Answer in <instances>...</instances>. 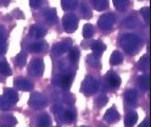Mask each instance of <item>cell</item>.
Masks as SVG:
<instances>
[{
    "label": "cell",
    "mask_w": 151,
    "mask_h": 127,
    "mask_svg": "<svg viewBox=\"0 0 151 127\" xmlns=\"http://www.w3.org/2000/svg\"><path fill=\"white\" fill-rule=\"evenodd\" d=\"M119 44L123 48V50L129 54V55H134L141 45V41L140 38L135 34H132V33H126L119 38Z\"/></svg>",
    "instance_id": "obj_1"
},
{
    "label": "cell",
    "mask_w": 151,
    "mask_h": 127,
    "mask_svg": "<svg viewBox=\"0 0 151 127\" xmlns=\"http://www.w3.org/2000/svg\"><path fill=\"white\" fill-rule=\"evenodd\" d=\"M98 88H99L98 81L91 76H88L82 83V92L86 95H90L93 93H95L98 91Z\"/></svg>",
    "instance_id": "obj_2"
},
{
    "label": "cell",
    "mask_w": 151,
    "mask_h": 127,
    "mask_svg": "<svg viewBox=\"0 0 151 127\" xmlns=\"http://www.w3.org/2000/svg\"><path fill=\"white\" fill-rule=\"evenodd\" d=\"M71 48H72V41L68 38H66V39H63V41L56 43L51 48V53L56 56H59V55H62L65 53H68V50Z\"/></svg>",
    "instance_id": "obj_3"
},
{
    "label": "cell",
    "mask_w": 151,
    "mask_h": 127,
    "mask_svg": "<svg viewBox=\"0 0 151 127\" xmlns=\"http://www.w3.org/2000/svg\"><path fill=\"white\" fill-rule=\"evenodd\" d=\"M28 104H29L31 107H33V109H35V110L44 109V107L46 106V98L40 93H33L29 97Z\"/></svg>",
    "instance_id": "obj_4"
},
{
    "label": "cell",
    "mask_w": 151,
    "mask_h": 127,
    "mask_svg": "<svg viewBox=\"0 0 151 127\" xmlns=\"http://www.w3.org/2000/svg\"><path fill=\"white\" fill-rule=\"evenodd\" d=\"M44 72V61L42 59H33L28 66V73L33 77H39Z\"/></svg>",
    "instance_id": "obj_5"
},
{
    "label": "cell",
    "mask_w": 151,
    "mask_h": 127,
    "mask_svg": "<svg viewBox=\"0 0 151 127\" xmlns=\"http://www.w3.org/2000/svg\"><path fill=\"white\" fill-rule=\"evenodd\" d=\"M62 26L67 33H72L78 27V18L74 15H65L62 18Z\"/></svg>",
    "instance_id": "obj_6"
},
{
    "label": "cell",
    "mask_w": 151,
    "mask_h": 127,
    "mask_svg": "<svg viewBox=\"0 0 151 127\" xmlns=\"http://www.w3.org/2000/svg\"><path fill=\"white\" fill-rule=\"evenodd\" d=\"M115 22H116V18L112 14H105L99 18L98 26L101 31H110L113 27V25H115Z\"/></svg>",
    "instance_id": "obj_7"
},
{
    "label": "cell",
    "mask_w": 151,
    "mask_h": 127,
    "mask_svg": "<svg viewBox=\"0 0 151 127\" xmlns=\"http://www.w3.org/2000/svg\"><path fill=\"white\" fill-rule=\"evenodd\" d=\"M14 84L17 89L20 91H24V92H29L33 89V83L31 81H28L27 78H23V77H18L14 81Z\"/></svg>",
    "instance_id": "obj_8"
},
{
    "label": "cell",
    "mask_w": 151,
    "mask_h": 127,
    "mask_svg": "<svg viewBox=\"0 0 151 127\" xmlns=\"http://www.w3.org/2000/svg\"><path fill=\"white\" fill-rule=\"evenodd\" d=\"M54 82L58 86H60L61 88H63V89H68L72 84V77L70 75H61V76L55 77Z\"/></svg>",
    "instance_id": "obj_9"
},
{
    "label": "cell",
    "mask_w": 151,
    "mask_h": 127,
    "mask_svg": "<svg viewBox=\"0 0 151 127\" xmlns=\"http://www.w3.org/2000/svg\"><path fill=\"white\" fill-rule=\"evenodd\" d=\"M106 81H107V84L111 87V88H116V87H119L121 84V78L119 76L113 72V71H109L107 75H106Z\"/></svg>",
    "instance_id": "obj_10"
},
{
    "label": "cell",
    "mask_w": 151,
    "mask_h": 127,
    "mask_svg": "<svg viewBox=\"0 0 151 127\" xmlns=\"http://www.w3.org/2000/svg\"><path fill=\"white\" fill-rule=\"evenodd\" d=\"M17 123V120L12 115L4 114L0 116V127H14Z\"/></svg>",
    "instance_id": "obj_11"
},
{
    "label": "cell",
    "mask_w": 151,
    "mask_h": 127,
    "mask_svg": "<svg viewBox=\"0 0 151 127\" xmlns=\"http://www.w3.org/2000/svg\"><path fill=\"white\" fill-rule=\"evenodd\" d=\"M45 34H46V29L44 27L39 26V25H34L29 29V36L33 37V38H37V39L43 38Z\"/></svg>",
    "instance_id": "obj_12"
},
{
    "label": "cell",
    "mask_w": 151,
    "mask_h": 127,
    "mask_svg": "<svg viewBox=\"0 0 151 127\" xmlns=\"http://www.w3.org/2000/svg\"><path fill=\"white\" fill-rule=\"evenodd\" d=\"M119 119V114L118 111L116 110V107L115 106H112L110 107V109L105 112V115H104V120H105L106 122H115Z\"/></svg>",
    "instance_id": "obj_13"
},
{
    "label": "cell",
    "mask_w": 151,
    "mask_h": 127,
    "mask_svg": "<svg viewBox=\"0 0 151 127\" xmlns=\"http://www.w3.org/2000/svg\"><path fill=\"white\" fill-rule=\"evenodd\" d=\"M79 5V15L83 17V18H90L93 16L91 14V10L89 7V5L87 4L86 0H82V1L78 3Z\"/></svg>",
    "instance_id": "obj_14"
},
{
    "label": "cell",
    "mask_w": 151,
    "mask_h": 127,
    "mask_svg": "<svg viewBox=\"0 0 151 127\" xmlns=\"http://www.w3.org/2000/svg\"><path fill=\"white\" fill-rule=\"evenodd\" d=\"M7 31L0 26V54H4L7 49Z\"/></svg>",
    "instance_id": "obj_15"
},
{
    "label": "cell",
    "mask_w": 151,
    "mask_h": 127,
    "mask_svg": "<svg viewBox=\"0 0 151 127\" xmlns=\"http://www.w3.org/2000/svg\"><path fill=\"white\" fill-rule=\"evenodd\" d=\"M4 97L11 103V105L16 104L18 102V94L15 89H12V88H5L4 89Z\"/></svg>",
    "instance_id": "obj_16"
},
{
    "label": "cell",
    "mask_w": 151,
    "mask_h": 127,
    "mask_svg": "<svg viewBox=\"0 0 151 127\" xmlns=\"http://www.w3.org/2000/svg\"><path fill=\"white\" fill-rule=\"evenodd\" d=\"M44 17L46 20V22L52 25L58 22V12L55 9H46L44 11Z\"/></svg>",
    "instance_id": "obj_17"
},
{
    "label": "cell",
    "mask_w": 151,
    "mask_h": 127,
    "mask_svg": "<svg viewBox=\"0 0 151 127\" xmlns=\"http://www.w3.org/2000/svg\"><path fill=\"white\" fill-rule=\"evenodd\" d=\"M51 125V117L49 114H42L37 119V126L38 127H50Z\"/></svg>",
    "instance_id": "obj_18"
},
{
    "label": "cell",
    "mask_w": 151,
    "mask_h": 127,
    "mask_svg": "<svg viewBox=\"0 0 151 127\" xmlns=\"http://www.w3.org/2000/svg\"><path fill=\"white\" fill-rule=\"evenodd\" d=\"M138 121V114L135 111H130L124 117V126L126 127H133Z\"/></svg>",
    "instance_id": "obj_19"
},
{
    "label": "cell",
    "mask_w": 151,
    "mask_h": 127,
    "mask_svg": "<svg viewBox=\"0 0 151 127\" xmlns=\"http://www.w3.org/2000/svg\"><path fill=\"white\" fill-rule=\"evenodd\" d=\"M46 49V43L45 42H34L28 45V50L33 53H40Z\"/></svg>",
    "instance_id": "obj_20"
},
{
    "label": "cell",
    "mask_w": 151,
    "mask_h": 127,
    "mask_svg": "<svg viewBox=\"0 0 151 127\" xmlns=\"http://www.w3.org/2000/svg\"><path fill=\"white\" fill-rule=\"evenodd\" d=\"M62 9L66 11H72V10L77 9L78 6V0H61Z\"/></svg>",
    "instance_id": "obj_21"
},
{
    "label": "cell",
    "mask_w": 151,
    "mask_h": 127,
    "mask_svg": "<svg viewBox=\"0 0 151 127\" xmlns=\"http://www.w3.org/2000/svg\"><path fill=\"white\" fill-rule=\"evenodd\" d=\"M91 50L95 55H100V54H102L106 50V45L104 44L102 42H100V41H96V42H94L91 44Z\"/></svg>",
    "instance_id": "obj_22"
},
{
    "label": "cell",
    "mask_w": 151,
    "mask_h": 127,
    "mask_svg": "<svg viewBox=\"0 0 151 127\" xmlns=\"http://www.w3.org/2000/svg\"><path fill=\"white\" fill-rule=\"evenodd\" d=\"M11 67L9 66L7 61L6 60H0V75L1 76H11Z\"/></svg>",
    "instance_id": "obj_23"
},
{
    "label": "cell",
    "mask_w": 151,
    "mask_h": 127,
    "mask_svg": "<svg viewBox=\"0 0 151 127\" xmlns=\"http://www.w3.org/2000/svg\"><path fill=\"white\" fill-rule=\"evenodd\" d=\"M149 61H150V59H149V55H144V56H141L140 57V60L138 61V68L140 71H147L149 70Z\"/></svg>",
    "instance_id": "obj_24"
},
{
    "label": "cell",
    "mask_w": 151,
    "mask_h": 127,
    "mask_svg": "<svg viewBox=\"0 0 151 127\" xmlns=\"http://www.w3.org/2000/svg\"><path fill=\"white\" fill-rule=\"evenodd\" d=\"M137 99H138V93H137V91H134V89H128V91L126 92V94H124V100H126L127 103L133 104V103L137 102Z\"/></svg>",
    "instance_id": "obj_25"
},
{
    "label": "cell",
    "mask_w": 151,
    "mask_h": 127,
    "mask_svg": "<svg viewBox=\"0 0 151 127\" xmlns=\"http://www.w3.org/2000/svg\"><path fill=\"white\" fill-rule=\"evenodd\" d=\"M79 55H81V52L78 48H71L68 50V60L71 62H77L78 59H79Z\"/></svg>",
    "instance_id": "obj_26"
},
{
    "label": "cell",
    "mask_w": 151,
    "mask_h": 127,
    "mask_svg": "<svg viewBox=\"0 0 151 127\" xmlns=\"http://www.w3.org/2000/svg\"><path fill=\"white\" fill-rule=\"evenodd\" d=\"M138 86L144 91L149 89V76L147 75H141L138 77Z\"/></svg>",
    "instance_id": "obj_27"
},
{
    "label": "cell",
    "mask_w": 151,
    "mask_h": 127,
    "mask_svg": "<svg viewBox=\"0 0 151 127\" xmlns=\"http://www.w3.org/2000/svg\"><path fill=\"white\" fill-rule=\"evenodd\" d=\"M122 61H123V55H122L119 52H113L111 54V57H110V62L111 65H119Z\"/></svg>",
    "instance_id": "obj_28"
},
{
    "label": "cell",
    "mask_w": 151,
    "mask_h": 127,
    "mask_svg": "<svg viewBox=\"0 0 151 127\" xmlns=\"http://www.w3.org/2000/svg\"><path fill=\"white\" fill-rule=\"evenodd\" d=\"M112 1L116 10H118V11H124L129 4V0H112Z\"/></svg>",
    "instance_id": "obj_29"
},
{
    "label": "cell",
    "mask_w": 151,
    "mask_h": 127,
    "mask_svg": "<svg viewBox=\"0 0 151 127\" xmlns=\"http://www.w3.org/2000/svg\"><path fill=\"white\" fill-rule=\"evenodd\" d=\"M93 6L98 11H102L107 7V0H91Z\"/></svg>",
    "instance_id": "obj_30"
},
{
    "label": "cell",
    "mask_w": 151,
    "mask_h": 127,
    "mask_svg": "<svg viewBox=\"0 0 151 127\" xmlns=\"http://www.w3.org/2000/svg\"><path fill=\"white\" fill-rule=\"evenodd\" d=\"M63 120L68 123H73L76 121V111L74 110H67L63 114Z\"/></svg>",
    "instance_id": "obj_31"
},
{
    "label": "cell",
    "mask_w": 151,
    "mask_h": 127,
    "mask_svg": "<svg viewBox=\"0 0 151 127\" xmlns=\"http://www.w3.org/2000/svg\"><path fill=\"white\" fill-rule=\"evenodd\" d=\"M87 61L94 66V67H100V57L99 55H95V54H90L88 57H87Z\"/></svg>",
    "instance_id": "obj_32"
},
{
    "label": "cell",
    "mask_w": 151,
    "mask_h": 127,
    "mask_svg": "<svg viewBox=\"0 0 151 127\" xmlns=\"http://www.w3.org/2000/svg\"><path fill=\"white\" fill-rule=\"evenodd\" d=\"M93 36H94V27L91 25H89V23L84 25V27H83V37L88 39V38H91Z\"/></svg>",
    "instance_id": "obj_33"
},
{
    "label": "cell",
    "mask_w": 151,
    "mask_h": 127,
    "mask_svg": "<svg viewBox=\"0 0 151 127\" xmlns=\"http://www.w3.org/2000/svg\"><path fill=\"white\" fill-rule=\"evenodd\" d=\"M15 60H16V65L18 67H23L27 64V55L24 53H20V54L16 56Z\"/></svg>",
    "instance_id": "obj_34"
},
{
    "label": "cell",
    "mask_w": 151,
    "mask_h": 127,
    "mask_svg": "<svg viewBox=\"0 0 151 127\" xmlns=\"http://www.w3.org/2000/svg\"><path fill=\"white\" fill-rule=\"evenodd\" d=\"M10 106H11V103L9 102L5 97H0V110L6 111V110L10 109Z\"/></svg>",
    "instance_id": "obj_35"
},
{
    "label": "cell",
    "mask_w": 151,
    "mask_h": 127,
    "mask_svg": "<svg viewBox=\"0 0 151 127\" xmlns=\"http://www.w3.org/2000/svg\"><path fill=\"white\" fill-rule=\"evenodd\" d=\"M124 27H129V28H133L135 27L137 25H139V21L135 18V17H128L124 20V22H123Z\"/></svg>",
    "instance_id": "obj_36"
},
{
    "label": "cell",
    "mask_w": 151,
    "mask_h": 127,
    "mask_svg": "<svg viewBox=\"0 0 151 127\" xmlns=\"http://www.w3.org/2000/svg\"><path fill=\"white\" fill-rule=\"evenodd\" d=\"M107 102H109V98H107L106 95H104V94H100V95L96 98V100H95L96 106H99V107H102L104 105H106Z\"/></svg>",
    "instance_id": "obj_37"
},
{
    "label": "cell",
    "mask_w": 151,
    "mask_h": 127,
    "mask_svg": "<svg viewBox=\"0 0 151 127\" xmlns=\"http://www.w3.org/2000/svg\"><path fill=\"white\" fill-rule=\"evenodd\" d=\"M140 14L143 16V18L145 20V22L149 25V21H150V7L149 6H145L140 10Z\"/></svg>",
    "instance_id": "obj_38"
},
{
    "label": "cell",
    "mask_w": 151,
    "mask_h": 127,
    "mask_svg": "<svg viewBox=\"0 0 151 127\" xmlns=\"http://www.w3.org/2000/svg\"><path fill=\"white\" fill-rule=\"evenodd\" d=\"M40 4H42V0H29V5H31V7H33V9L39 7Z\"/></svg>",
    "instance_id": "obj_39"
},
{
    "label": "cell",
    "mask_w": 151,
    "mask_h": 127,
    "mask_svg": "<svg viewBox=\"0 0 151 127\" xmlns=\"http://www.w3.org/2000/svg\"><path fill=\"white\" fill-rule=\"evenodd\" d=\"M12 14H14V16H15L16 18H24L23 12H22V11H20V10H18V9H15Z\"/></svg>",
    "instance_id": "obj_40"
},
{
    "label": "cell",
    "mask_w": 151,
    "mask_h": 127,
    "mask_svg": "<svg viewBox=\"0 0 151 127\" xmlns=\"http://www.w3.org/2000/svg\"><path fill=\"white\" fill-rule=\"evenodd\" d=\"M138 127H149V117H147V119H145Z\"/></svg>",
    "instance_id": "obj_41"
},
{
    "label": "cell",
    "mask_w": 151,
    "mask_h": 127,
    "mask_svg": "<svg viewBox=\"0 0 151 127\" xmlns=\"http://www.w3.org/2000/svg\"><path fill=\"white\" fill-rule=\"evenodd\" d=\"M1 3H3L5 6H6V5H7V3H9V0H1Z\"/></svg>",
    "instance_id": "obj_42"
},
{
    "label": "cell",
    "mask_w": 151,
    "mask_h": 127,
    "mask_svg": "<svg viewBox=\"0 0 151 127\" xmlns=\"http://www.w3.org/2000/svg\"><path fill=\"white\" fill-rule=\"evenodd\" d=\"M81 127H87V126H81Z\"/></svg>",
    "instance_id": "obj_43"
},
{
    "label": "cell",
    "mask_w": 151,
    "mask_h": 127,
    "mask_svg": "<svg viewBox=\"0 0 151 127\" xmlns=\"http://www.w3.org/2000/svg\"><path fill=\"white\" fill-rule=\"evenodd\" d=\"M55 127H60V126H55Z\"/></svg>",
    "instance_id": "obj_44"
}]
</instances>
